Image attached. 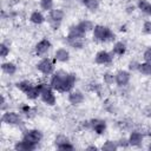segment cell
Returning a JSON list of instances; mask_svg holds the SVG:
<instances>
[{"label":"cell","instance_id":"obj_1","mask_svg":"<svg viewBox=\"0 0 151 151\" xmlns=\"http://www.w3.org/2000/svg\"><path fill=\"white\" fill-rule=\"evenodd\" d=\"M85 35L86 34L79 31L77 25H72L68 28L66 35V42L68 46H71L74 50H81L85 46Z\"/></svg>","mask_w":151,"mask_h":151},{"label":"cell","instance_id":"obj_2","mask_svg":"<svg viewBox=\"0 0 151 151\" xmlns=\"http://www.w3.org/2000/svg\"><path fill=\"white\" fill-rule=\"evenodd\" d=\"M91 33H92L93 40L97 41V42H100V44L112 42L116 39L114 32L110 27L104 26V25H96L94 28H93V31Z\"/></svg>","mask_w":151,"mask_h":151},{"label":"cell","instance_id":"obj_3","mask_svg":"<svg viewBox=\"0 0 151 151\" xmlns=\"http://www.w3.org/2000/svg\"><path fill=\"white\" fill-rule=\"evenodd\" d=\"M40 90V99L47 106H54L57 104V96L53 87L50 83H38L37 84Z\"/></svg>","mask_w":151,"mask_h":151},{"label":"cell","instance_id":"obj_4","mask_svg":"<svg viewBox=\"0 0 151 151\" xmlns=\"http://www.w3.org/2000/svg\"><path fill=\"white\" fill-rule=\"evenodd\" d=\"M39 73L46 77H51L55 72V60L48 57H42L35 65Z\"/></svg>","mask_w":151,"mask_h":151},{"label":"cell","instance_id":"obj_5","mask_svg":"<svg viewBox=\"0 0 151 151\" xmlns=\"http://www.w3.org/2000/svg\"><path fill=\"white\" fill-rule=\"evenodd\" d=\"M1 122L8 126H21L24 124L22 114L17 111H11V110H6L2 112Z\"/></svg>","mask_w":151,"mask_h":151},{"label":"cell","instance_id":"obj_6","mask_svg":"<svg viewBox=\"0 0 151 151\" xmlns=\"http://www.w3.org/2000/svg\"><path fill=\"white\" fill-rule=\"evenodd\" d=\"M67 73L66 71L64 70H57L51 77H50V85L53 87V90L55 92H63V87H64V84H65V80H66V77H67Z\"/></svg>","mask_w":151,"mask_h":151},{"label":"cell","instance_id":"obj_7","mask_svg":"<svg viewBox=\"0 0 151 151\" xmlns=\"http://www.w3.org/2000/svg\"><path fill=\"white\" fill-rule=\"evenodd\" d=\"M65 18V12L61 9V8H57L54 7L53 9H51L48 13H47V21L50 24V26L53 28V29H58L63 22Z\"/></svg>","mask_w":151,"mask_h":151},{"label":"cell","instance_id":"obj_8","mask_svg":"<svg viewBox=\"0 0 151 151\" xmlns=\"http://www.w3.org/2000/svg\"><path fill=\"white\" fill-rule=\"evenodd\" d=\"M21 138L38 146V144L41 143V140L44 138V134L38 129H27V130H25L22 132V137Z\"/></svg>","mask_w":151,"mask_h":151},{"label":"cell","instance_id":"obj_9","mask_svg":"<svg viewBox=\"0 0 151 151\" xmlns=\"http://www.w3.org/2000/svg\"><path fill=\"white\" fill-rule=\"evenodd\" d=\"M94 63L97 65L101 66H107L113 63V53L106 50H100L96 53L94 55Z\"/></svg>","mask_w":151,"mask_h":151},{"label":"cell","instance_id":"obj_10","mask_svg":"<svg viewBox=\"0 0 151 151\" xmlns=\"http://www.w3.org/2000/svg\"><path fill=\"white\" fill-rule=\"evenodd\" d=\"M51 48H52V42L47 38H44V39H40L35 44V46H34V53H35L37 57L42 58V57H46V54L51 51Z\"/></svg>","mask_w":151,"mask_h":151},{"label":"cell","instance_id":"obj_11","mask_svg":"<svg viewBox=\"0 0 151 151\" xmlns=\"http://www.w3.org/2000/svg\"><path fill=\"white\" fill-rule=\"evenodd\" d=\"M131 80V73L126 70H119L114 73V84L118 87H125Z\"/></svg>","mask_w":151,"mask_h":151},{"label":"cell","instance_id":"obj_12","mask_svg":"<svg viewBox=\"0 0 151 151\" xmlns=\"http://www.w3.org/2000/svg\"><path fill=\"white\" fill-rule=\"evenodd\" d=\"M54 145L58 150H63V151H66V150H73L74 149V145L72 144V142L68 139L67 136L65 134H58L55 138H54Z\"/></svg>","mask_w":151,"mask_h":151},{"label":"cell","instance_id":"obj_13","mask_svg":"<svg viewBox=\"0 0 151 151\" xmlns=\"http://www.w3.org/2000/svg\"><path fill=\"white\" fill-rule=\"evenodd\" d=\"M84 100H85V96L79 90H72L67 93V101L72 106H79L80 104L84 103Z\"/></svg>","mask_w":151,"mask_h":151},{"label":"cell","instance_id":"obj_14","mask_svg":"<svg viewBox=\"0 0 151 151\" xmlns=\"http://www.w3.org/2000/svg\"><path fill=\"white\" fill-rule=\"evenodd\" d=\"M106 122L100 118H93L90 120V130H92L97 134H103L106 131Z\"/></svg>","mask_w":151,"mask_h":151},{"label":"cell","instance_id":"obj_15","mask_svg":"<svg viewBox=\"0 0 151 151\" xmlns=\"http://www.w3.org/2000/svg\"><path fill=\"white\" fill-rule=\"evenodd\" d=\"M71 58V54H70V51L65 47H59L54 51V55H53V59L57 61V63H67Z\"/></svg>","mask_w":151,"mask_h":151},{"label":"cell","instance_id":"obj_16","mask_svg":"<svg viewBox=\"0 0 151 151\" xmlns=\"http://www.w3.org/2000/svg\"><path fill=\"white\" fill-rule=\"evenodd\" d=\"M127 140H129L130 146H139L144 142V136L139 131H131L127 137Z\"/></svg>","mask_w":151,"mask_h":151},{"label":"cell","instance_id":"obj_17","mask_svg":"<svg viewBox=\"0 0 151 151\" xmlns=\"http://www.w3.org/2000/svg\"><path fill=\"white\" fill-rule=\"evenodd\" d=\"M37 147H38L37 145H34V144H32V143H29V142H27L22 138L20 140L15 142L14 145H13V149L17 150V151H33Z\"/></svg>","mask_w":151,"mask_h":151},{"label":"cell","instance_id":"obj_18","mask_svg":"<svg viewBox=\"0 0 151 151\" xmlns=\"http://www.w3.org/2000/svg\"><path fill=\"white\" fill-rule=\"evenodd\" d=\"M29 21L33 24V25H35V26H40V25H42L46 20H47V18L44 15V13L41 12V11H33L31 14H29Z\"/></svg>","mask_w":151,"mask_h":151},{"label":"cell","instance_id":"obj_19","mask_svg":"<svg viewBox=\"0 0 151 151\" xmlns=\"http://www.w3.org/2000/svg\"><path fill=\"white\" fill-rule=\"evenodd\" d=\"M76 83H77V76H76L74 73H70V72H68L61 93H68L70 91H72L73 87H74V85H76Z\"/></svg>","mask_w":151,"mask_h":151},{"label":"cell","instance_id":"obj_20","mask_svg":"<svg viewBox=\"0 0 151 151\" xmlns=\"http://www.w3.org/2000/svg\"><path fill=\"white\" fill-rule=\"evenodd\" d=\"M1 70H2V72H4L5 74L12 77V76H14V74L17 73L18 66H17L15 63H13V61H11V60H8V61H2V64H1Z\"/></svg>","mask_w":151,"mask_h":151},{"label":"cell","instance_id":"obj_21","mask_svg":"<svg viewBox=\"0 0 151 151\" xmlns=\"http://www.w3.org/2000/svg\"><path fill=\"white\" fill-rule=\"evenodd\" d=\"M94 24L93 21L88 20V19H84V20H80L78 24H77V27L79 28L80 32H83L84 34H87L88 32H92L93 28H94Z\"/></svg>","mask_w":151,"mask_h":151},{"label":"cell","instance_id":"obj_22","mask_svg":"<svg viewBox=\"0 0 151 151\" xmlns=\"http://www.w3.org/2000/svg\"><path fill=\"white\" fill-rule=\"evenodd\" d=\"M19 112H20L24 117H26V118H28V119L35 117V114H37V110H35L33 106L28 105V104H21L20 107H19Z\"/></svg>","mask_w":151,"mask_h":151},{"label":"cell","instance_id":"obj_23","mask_svg":"<svg viewBox=\"0 0 151 151\" xmlns=\"http://www.w3.org/2000/svg\"><path fill=\"white\" fill-rule=\"evenodd\" d=\"M126 50H127V47H126V44L124 41H114L111 52L113 53V55L122 57L126 53Z\"/></svg>","mask_w":151,"mask_h":151},{"label":"cell","instance_id":"obj_24","mask_svg":"<svg viewBox=\"0 0 151 151\" xmlns=\"http://www.w3.org/2000/svg\"><path fill=\"white\" fill-rule=\"evenodd\" d=\"M137 8L142 13L151 17V1H149V0H138L137 1Z\"/></svg>","mask_w":151,"mask_h":151},{"label":"cell","instance_id":"obj_25","mask_svg":"<svg viewBox=\"0 0 151 151\" xmlns=\"http://www.w3.org/2000/svg\"><path fill=\"white\" fill-rule=\"evenodd\" d=\"M34 85V83L33 81H31V80H28V79H25V80H20V81H18L17 84H15V87L20 91V92H22L24 94L32 87Z\"/></svg>","mask_w":151,"mask_h":151},{"label":"cell","instance_id":"obj_26","mask_svg":"<svg viewBox=\"0 0 151 151\" xmlns=\"http://www.w3.org/2000/svg\"><path fill=\"white\" fill-rule=\"evenodd\" d=\"M81 2L85 6V8H87L90 12H97L100 7L99 0H81Z\"/></svg>","mask_w":151,"mask_h":151},{"label":"cell","instance_id":"obj_27","mask_svg":"<svg viewBox=\"0 0 151 151\" xmlns=\"http://www.w3.org/2000/svg\"><path fill=\"white\" fill-rule=\"evenodd\" d=\"M25 96H26V98L29 99V100H35V99L40 98V90H39L38 85L34 84V85L25 93Z\"/></svg>","mask_w":151,"mask_h":151},{"label":"cell","instance_id":"obj_28","mask_svg":"<svg viewBox=\"0 0 151 151\" xmlns=\"http://www.w3.org/2000/svg\"><path fill=\"white\" fill-rule=\"evenodd\" d=\"M137 71H138L142 76H144V77H150V76H151V63H147V61L139 63Z\"/></svg>","mask_w":151,"mask_h":151},{"label":"cell","instance_id":"obj_29","mask_svg":"<svg viewBox=\"0 0 151 151\" xmlns=\"http://www.w3.org/2000/svg\"><path fill=\"white\" fill-rule=\"evenodd\" d=\"M39 6L44 12H50L54 8V0H39Z\"/></svg>","mask_w":151,"mask_h":151},{"label":"cell","instance_id":"obj_30","mask_svg":"<svg viewBox=\"0 0 151 151\" xmlns=\"http://www.w3.org/2000/svg\"><path fill=\"white\" fill-rule=\"evenodd\" d=\"M119 146H118V143L114 142V140H106L103 145H101V150H105V151H114L117 150Z\"/></svg>","mask_w":151,"mask_h":151},{"label":"cell","instance_id":"obj_31","mask_svg":"<svg viewBox=\"0 0 151 151\" xmlns=\"http://www.w3.org/2000/svg\"><path fill=\"white\" fill-rule=\"evenodd\" d=\"M9 52H11L9 45H8L7 42L2 41V42L0 44V57H1L2 59H5L7 55H9Z\"/></svg>","mask_w":151,"mask_h":151},{"label":"cell","instance_id":"obj_32","mask_svg":"<svg viewBox=\"0 0 151 151\" xmlns=\"http://www.w3.org/2000/svg\"><path fill=\"white\" fill-rule=\"evenodd\" d=\"M103 81L105 85L107 86H111L114 84V73H111V72H105L103 74Z\"/></svg>","mask_w":151,"mask_h":151},{"label":"cell","instance_id":"obj_33","mask_svg":"<svg viewBox=\"0 0 151 151\" xmlns=\"http://www.w3.org/2000/svg\"><path fill=\"white\" fill-rule=\"evenodd\" d=\"M142 29H143V32H144L145 34L151 35V20H146V21H144V22H143V27H142Z\"/></svg>","mask_w":151,"mask_h":151},{"label":"cell","instance_id":"obj_34","mask_svg":"<svg viewBox=\"0 0 151 151\" xmlns=\"http://www.w3.org/2000/svg\"><path fill=\"white\" fill-rule=\"evenodd\" d=\"M143 59H144V61L151 63V46L147 47V48L144 51V53H143Z\"/></svg>","mask_w":151,"mask_h":151},{"label":"cell","instance_id":"obj_35","mask_svg":"<svg viewBox=\"0 0 151 151\" xmlns=\"http://www.w3.org/2000/svg\"><path fill=\"white\" fill-rule=\"evenodd\" d=\"M138 65L139 63L136 61V60H132L129 63V71H137L138 70Z\"/></svg>","mask_w":151,"mask_h":151},{"label":"cell","instance_id":"obj_36","mask_svg":"<svg viewBox=\"0 0 151 151\" xmlns=\"http://www.w3.org/2000/svg\"><path fill=\"white\" fill-rule=\"evenodd\" d=\"M117 143H118V146H119V147H126V146H130L127 138H120Z\"/></svg>","mask_w":151,"mask_h":151},{"label":"cell","instance_id":"obj_37","mask_svg":"<svg viewBox=\"0 0 151 151\" xmlns=\"http://www.w3.org/2000/svg\"><path fill=\"white\" fill-rule=\"evenodd\" d=\"M86 149H87V150H97V146H93V145H92V146H87Z\"/></svg>","mask_w":151,"mask_h":151},{"label":"cell","instance_id":"obj_38","mask_svg":"<svg viewBox=\"0 0 151 151\" xmlns=\"http://www.w3.org/2000/svg\"><path fill=\"white\" fill-rule=\"evenodd\" d=\"M147 149H149V150H151V143H150V144L147 145Z\"/></svg>","mask_w":151,"mask_h":151}]
</instances>
